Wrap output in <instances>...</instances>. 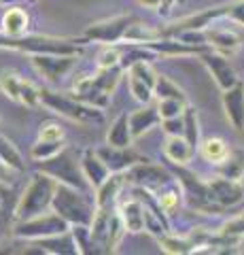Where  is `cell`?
I'll list each match as a JSON object with an SVG mask.
<instances>
[{
    "mask_svg": "<svg viewBox=\"0 0 244 255\" xmlns=\"http://www.w3.org/2000/svg\"><path fill=\"white\" fill-rule=\"evenodd\" d=\"M79 159H81V168H83L85 179L89 181V185L93 189H96L98 185H102V183L106 181L108 174H111L108 166L104 164V159L98 155L96 149H85Z\"/></svg>",
    "mask_w": 244,
    "mask_h": 255,
    "instance_id": "cell-19",
    "label": "cell"
},
{
    "mask_svg": "<svg viewBox=\"0 0 244 255\" xmlns=\"http://www.w3.org/2000/svg\"><path fill=\"white\" fill-rule=\"evenodd\" d=\"M157 198V204H160V209L163 211L170 217V215H174L180 206V189L178 187H168V189H162L160 194H155Z\"/></svg>",
    "mask_w": 244,
    "mask_h": 255,
    "instance_id": "cell-33",
    "label": "cell"
},
{
    "mask_svg": "<svg viewBox=\"0 0 244 255\" xmlns=\"http://www.w3.org/2000/svg\"><path fill=\"white\" fill-rule=\"evenodd\" d=\"M242 215H244V211H242Z\"/></svg>",
    "mask_w": 244,
    "mask_h": 255,
    "instance_id": "cell-48",
    "label": "cell"
},
{
    "mask_svg": "<svg viewBox=\"0 0 244 255\" xmlns=\"http://www.w3.org/2000/svg\"><path fill=\"white\" fill-rule=\"evenodd\" d=\"M155 83L157 73L153 70L151 62L145 60L143 55L128 64V85L134 100L140 105H149L155 98Z\"/></svg>",
    "mask_w": 244,
    "mask_h": 255,
    "instance_id": "cell-7",
    "label": "cell"
},
{
    "mask_svg": "<svg viewBox=\"0 0 244 255\" xmlns=\"http://www.w3.org/2000/svg\"><path fill=\"white\" fill-rule=\"evenodd\" d=\"M193 153H195V147L185 136H166V142H163V155H166L172 164L187 166L193 159Z\"/></svg>",
    "mask_w": 244,
    "mask_h": 255,
    "instance_id": "cell-21",
    "label": "cell"
},
{
    "mask_svg": "<svg viewBox=\"0 0 244 255\" xmlns=\"http://www.w3.org/2000/svg\"><path fill=\"white\" fill-rule=\"evenodd\" d=\"M68 230H70V223L51 209V211L36 215V217L15 221L11 234H13V238H17V241L34 243V241H43V238H49V236L64 234Z\"/></svg>",
    "mask_w": 244,
    "mask_h": 255,
    "instance_id": "cell-6",
    "label": "cell"
},
{
    "mask_svg": "<svg viewBox=\"0 0 244 255\" xmlns=\"http://www.w3.org/2000/svg\"><path fill=\"white\" fill-rule=\"evenodd\" d=\"M206 45L210 49H215L219 53L227 55V58H232L240 51V45H242V38L236 34L234 30L230 28H206Z\"/></svg>",
    "mask_w": 244,
    "mask_h": 255,
    "instance_id": "cell-17",
    "label": "cell"
},
{
    "mask_svg": "<svg viewBox=\"0 0 244 255\" xmlns=\"http://www.w3.org/2000/svg\"><path fill=\"white\" fill-rule=\"evenodd\" d=\"M0 209H2V198H0Z\"/></svg>",
    "mask_w": 244,
    "mask_h": 255,
    "instance_id": "cell-46",
    "label": "cell"
},
{
    "mask_svg": "<svg viewBox=\"0 0 244 255\" xmlns=\"http://www.w3.org/2000/svg\"><path fill=\"white\" fill-rule=\"evenodd\" d=\"M208 189L212 194V200H215L221 209H230L236 206L238 202H242L244 198V185L242 181L236 179H227V177H215L212 181H208Z\"/></svg>",
    "mask_w": 244,
    "mask_h": 255,
    "instance_id": "cell-11",
    "label": "cell"
},
{
    "mask_svg": "<svg viewBox=\"0 0 244 255\" xmlns=\"http://www.w3.org/2000/svg\"><path fill=\"white\" fill-rule=\"evenodd\" d=\"M79 55H58V53H41V55H30V62L38 75L49 85H58L73 73L77 66Z\"/></svg>",
    "mask_w": 244,
    "mask_h": 255,
    "instance_id": "cell-9",
    "label": "cell"
},
{
    "mask_svg": "<svg viewBox=\"0 0 244 255\" xmlns=\"http://www.w3.org/2000/svg\"><path fill=\"white\" fill-rule=\"evenodd\" d=\"M187 105H189V100H183V98H160L155 107H157V111H160L162 119H170V117L183 115Z\"/></svg>",
    "mask_w": 244,
    "mask_h": 255,
    "instance_id": "cell-34",
    "label": "cell"
},
{
    "mask_svg": "<svg viewBox=\"0 0 244 255\" xmlns=\"http://www.w3.org/2000/svg\"><path fill=\"white\" fill-rule=\"evenodd\" d=\"M117 213L121 215L123 226L128 232L138 234L145 232V202L138 196H132L128 200L117 204Z\"/></svg>",
    "mask_w": 244,
    "mask_h": 255,
    "instance_id": "cell-18",
    "label": "cell"
},
{
    "mask_svg": "<svg viewBox=\"0 0 244 255\" xmlns=\"http://www.w3.org/2000/svg\"><path fill=\"white\" fill-rule=\"evenodd\" d=\"M28 23H30V17L28 13L19 9V6H9L2 15V32L9 36H19V34H26L28 32Z\"/></svg>",
    "mask_w": 244,
    "mask_h": 255,
    "instance_id": "cell-25",
    "label": "cell"
},
{
    "mask_svg": "<svg viewBox=\"0 0 244 255\" xmlns=\"http://www.w3.org/2000/svg\"><path fill=\"white\" fill-rule=\"evenodd\" d=\"M0 162L6 164L13 172H26V162L23 155L19 153V149L13 145V140H9L0 132Z\"/></svg>",
    "mask_w": 244,
    "mask_h": 255,
    "instance_id": "cell-27",
    "label": "cell"
},
{
    "mask_svg": "<svg viewBox=\"0 0 244 255\" xmlns=\"http://www.w3.org/2000/svg\"><path fill=\"white\" fill-rule=\"evenodd\" d=\"M41 105L77 124H102L104 122L102 109L85 105V102L77 100L75 96L53 92L51 87H41Z\"/></svg>",
    "mask_w": 244,
    "mask_h": 255,
    "instance_id": "cell-4",
    "label": "cell"
},
{
    "mask_svg": "<svg viewBox=\"0 0 244 255\" xmlns=\"http://www.w3.org/2000/svg\"><path fill=\"white\" fill-rule=\"evenodd\" d=\"M157 245H160V249L168 255H189V253H195V245L189 236H183L178 238L174 234H163L157 238Z\"/></svg>",
    "mask_w": 244,
    "mask_h": 255,
    "instance_id": "cell-26",
    "label": "cell"
},
{
    "mask_svg": "<svg viewBox=\"0 0 244 255\" xmlns=\"http://www.w3.org/2000/svg\"><path fill=\"white\" fill-rule=\"evenodd\" d=\"M38 138L43 140H62L64 138V128L56 122H45L38 130Z\"/></svg>",
    "mask_w": 244,
    "mask_h": 255,
    "instance_id": "cell-40",
    "label": "cell"
},
{
    "mask_svg": "<svg viewBox=\"0 0 244 255\" xmlns=\"http://www.w3.org/2000/svg\"><path fill=\"white\" fill-rule=\"evenodd\" d=\"M219 232H221L225 238H230V241L238 247L242 243V238H244V215L240 213L238 217H232L230 221H225Z\"/></svg>",
    "mask_w": 244,
    "mask_h": 255,
    "instance_id": "cell-37",
    "label": "cell"
},
{
    "mask_svg": "<svg viewBox=\"0 0 244 255\" xmlns=\"http://www.w3.org/2000/svg\"><path fill=\"white\" fill-rule=\"evenodd\" d=\"M85 38H64V36H43V34H19L9 36L0 32V49H11L26 55L58 53V55H81Z\"/></svg>",
    "mask_w": 244,
    "mask_h": 255,
    "instance_id": "cell-1",
    "label": "cell"
},
{
    "mask_svg": "<svg viewBox=\"0 0 244 255\" xmlns=\"http://www.w3.org/2000/svg\"><path fill=\"white\" fill-rule=\"evenodd\" d=\"M225 19H230V21H234V23H240V26H244V0H240V2L227 4Z\"/></svg>",
    "mask_w": 244,
    "mask_h": 255,
    "instance_id": "cell-42",
    "label": "cell"
},
{
    "mask_svg": "<svg viewBox=\"0 0 244 255\" xmlns=\"http://www.w3.org/2000/svg\"><path fill=\"white\" fill-rule=\"evenodd\" d=\"M106 142L113 147H132L134 136L130 130V117L125 113H121L111 124V128H108V132H106Z\"/></svg>",
    "mask_w": 244,
    "mask_h": 255,
    "instance_id": "cell-24",
    "label": "cell"
},
{
    "mask_svg": "<svg viewBox=\"0 0 244 255\" xmlns=\"http://www.w3.org/2000/svg\"><path fill=\"white\" fill-rule=\"evenodd\" d=\"M183 122H185L183 136L191 142L195 149H198L200 147V119H198V111L187 105L185 113H183Z\"/></svg>",
    "mask_w": 244,
    "mask_h": 255,
    "instance_id": "cell-31",
    "label": "cell"
},
{
    "mask_svg": "<svg viewBox=\"0 0 244 255\" xmlns=\"http://www.w3.org/2000/svg\"><path fill=\"white\" fill-rule=\"evenodd\" d=\"M19 105L28 107V109H34V107L41 105V87H36L34 83H30L23 79L21 92H19Z\"/></svg>",
    "mask_w": 244,
    "mask_h": 255,
    "instance_id": "cell-38",
    "label": "cell"
},
{
    "mask_svg": "<svg viewBox=\"0 0 244 255\" xmlns=\"http://www.w3.org/2000/svg\"><path fill=\"white\" fill-rule=\"evenodd\" d=\"M51 209L60 217H64L70 226H91L98 206L91 191H83V189L58 183Z\"/></svg>",
    "mask_w": 244,
    "mask_h": 255,
    "instance_id": "cell-2",
    "label": "cell"
},
{
    "mask_svg": "<svg viewBox=\"0 0 244 255\" xmlns=\"http://www.w3.org/2000/svg\"><path fill=\"white\" fill-rule=\"evenodd\" d=\"M225 117L236 132H244V83H236L221 96Z\"/></svg>",
    "mask_w": 244,
    "mask_h": 255,
    "instance_id": "cell-14",
    "label": "cell"
},
{
    "mask_svg": "<svg viewBox=\"0 0 244 255\" xmlns=\"http://www.w3.org/2000/svg\"><path fill=\"white\" fill-rule=\"evenodd\" d=\"M128 174V179H132L136 183L138 187H147V189H155V187H162L170 183V174L162 168V166H155V164H149V159L145 162H138L136 166H132V168L125 172Z\"/></svg>",
    "mask_w": 244,
    "mask_h": 255,
    "instance_id": "cell-13",
    "label": "cell"
},
{
    "mask_svg": "<svg viewBox=\"0 0 244 255\" xmlns=\"http://www.w3.org/2000/svg\"><path fill=\"white\" fill-rule=\"evenodd\" d=\"M200 155L206 159V162H210V164H215V166H219L223 162V159L230 155V145L223 140V138H206L204 142H200Z\"/></svg>",
    "mask_w": 244,
    "mask_h": 255,
    "instance_id": "cell-28",
    "label": "cell"
},
{
    "mask_svg": "<svg viewBox=\"0 0 244 255\" xmlns=\"http://www.w3.org/2000/svg\"><path fill=\"white\" fill-rule=\"evenodd\" d=\"M217 172L221 174V177L240 181L244 177V149L230 151V155H227L223 162L217 166Z\"/></svg>",
    "mask_w": 244,
    "mask_h": 255,
    "instance_id": "cell-29",
    "label": "cell"
},
{
    "mask_svg": "<svg viewBox=\"0 0 244 255\" xmlns=\"http://www.w3.org/2000/svg\"><path fill=\"white\" fill-rule=\"evenodd\" d=\"M198 58H200V62L204 64V66H206V70L210 73V77L215 79V83L219 85L221 92L230 90V87H234L240 81L238 73H236V68L232 66V62H230L227 55L219 53L215 49H206V51H202Z\"/></svg>",
    "mask_w": 244,
    "mask_h": 255,
    "instance_id": "cell-10",
    "label": "cell"
},
{
    "mask_svg": "<svg viewBox=\"0 0 244 255\" xmlns=\"http://www.w3.org/2000/svg\"><path fill=\"white\" fill-rule=\"evenodd\" d=\"M15 2H19V0H0V4L2 6H13Z\"/></svg>",
    "mask_w": 244,
    "mask_h": 255,
    "instance_id": "cell-45",
    "label": "cell"
},
{
    "mask_svg": "<svg viewBox=\"0 0 244 255\" xmlns=\"http://www.w3.org/2000/svg\"><path fill=\"white\" fill-rule=\"evenodd\" d=\"M56 187H58L56 179H51L49 174L36 170L32 174V179H30V183L26 185V189L21 191L17 204H15L13 219L23 221V219L36 217V215H41L45 211H51Z\"/></svg>",
    "mask_w": 244,
    "mask_h": 255,
    "instance_id": "cell-3",
    "label": "cell"
},
{
    "mask_svg": "<svg viewBox=\"0 0 244 255\" xmlns=\"http://www.w3.org/2000/svg\"><path fill=\"white\" fill-rule=\"evenodd\" d=\"M11 177H13V170H11L6 164L0 162V183H9Z\"/></svg>",
    "mask_w": 244,
    "mask_h": 255,
    "instance_id": "cell-43",
    "label": "cell"
},
{
    "mask_svg": "<svg viewBox=\"0 0 244 255\" xmlns=\"http://www.w3.org/2000/svg\"><path fill=\"white\" fill-rule=\"evenodd\" d=\"M145 9H160L162 6V0H138Z\"/></svg>",
    "mask_w": 244,
    "mask_h": 255,
    "instance_id": "cell-44",
    "label": "cell"
},
{
    "mask_svg": "<svg viewBox=\"0 0 244 255\" xmlns=\"http://www.w3.org/2000/svg\"><path fill=\"white\" fill-rule=\"evenodd\" d=\"M32 245L38 247L43 253H51V255H75V253H79L70 230L64 232V234H58V236H49V238H43V241H34Z\"/></svg>",
    "mask_w": 244,
    "mask_h": 255,
    "instance_id": "cell-22",
    "label": "cell"
},
{
    "mask_svg": "<svg viewBox=\"0 0 244 255\" xmlns=\"http://www.w3.org/2000/svg\"><path fill=\"white\" fill-rule=\"evenodd\" d=\"M21 83H23V77L15 75V73H9V70H4V73L0 75V92H2L9 100L17 102V105H19Z\"/></svg>",
    "mask_w": 244,
    "mask_h": 255,
    "instance_id": "cell-32",
    "label": "cell"
},
{
    "mask_svg": "<svg viewBox=\"0 0 244 255\" xmlns=\"http://www.w3.org/2000/svg\"><path fill=\"white\" fill-rule=\"evenodd\" d=\"M155 98H183L187 100L185 92L172 81V79L163 77V75H157V83H155Z\"/></svg>",
    "mask_w": 244,
    "mask_h": 255,
    "instance_id": "cell-35",
    "label": "cell"
},
{
    "mask_svg": "<svg viewBox=\"0 0 244 255\" xmlns=\"http://www.w3.org/2000/svg\"><path fill=\"white\" fill-rule=\"evenodd\" d=\"M128 117H130V130H132L134 140L140 138V136H145L149 130H153L155 126L162 124L160 111H157V107H153L151 102H149V105H143L140 109H136Z\"/></svg>",
    "mask_w": 244,
    "mask_h": 255,
    "instance_id": "cell-20",
    "label": "cell"
},
{
    "mask_svg": "<svg viewBox=\"0 0 244 255\" xmlns=\"http://www.w3.org/2000/svg\"><path fill=\"white\" fill-rule=\"evenodd\" d=\"M73 96L77 100L85 102V105L102 109V111H104L108 107V102H111V94L100 90L98 83L93 81V77H79L73 85Z\"/></svg>",
    "mask_w": 244,
    "mask_h": 255,
    "instance_id": "cell-15",
    "label": "cell"
},
{
    "mask_svg": "<svg viewBox=\"0 0 244 255\" xmlns=\"http://www.w3.org/2000/svg\"><path fill=\"white\" fill-rule=\"evenodd\" d=\"M26 2H36V0H26Z\"/></svg>",
    "mask_w": 244,
    "mask_h": 255,
    "instance_id": "cell-47",
    "label": "cell"
},
{
    "mask_svg": "<svg viewBox=\"0 0 244 255\" xmlns=\"http://www.w3.org/2000/svg\"><path fill=\"white\" fill-rule=\"evenodd\" d=\"M128 183V174L125 172H111L106 177V181L93 189V198H96V206L98 209H113L119 200L121 189Z\"/></svg>",
    "mask_w": 244,
    "mask_h": 255,
    "instance_id": "cell-16",
    "label": "cell"
},
{
    "mask_svg": "<svg viewBox=\"0 0 244 255\" xmlns=\"http://www.w3.org/2000/svg\"><path fill=\"white\" fill-rule=\"evenodd\" d=\"M115 66H121V53L119 49H115V45H106L98 53V68H115Z\"/></svg>",
    "mask_w": 244,
    "mask_h": 255,
    "instance_id": "cell-39",
    "label": "cell"
},
{
    "mask_svg": "<svg viewBox=\"0 0 244 255\" xmlns=\"http://www.w3.org/2000/svg\"><path fill=\"white\" fill-rule=\"evenodd\" d=\"M70 234L73 241L79 249V255L85 253H93V245H91V226H70Z\"/></svg>",
    "mask_w": 244,
    "mask_h": 255,
    "instance_id": "cell-36",
    "label": "cell"
},
{
    "mask_svg": "<svg viewBox=\"0 0 244 255\" xmlns=\"http://www.w3.org/2000/svg\"><path fill=\"white\" fill-rule=\"evenodd\" d=\"M132 15H115V17L102 19L96 23H89L83 32V38L87 43H102V45H117L123 43L125 32L132 26Z\"/></svg>",
    "mask_w": 244,
    "mask_h": 255,
    "instance_id": "cell-8",
    "label": "cell"
},
{
    "mask_svg": "<svg viewBox=\"0 0 244 255\" xmlns=\"http://www.w3.org/2000/svg\"><path fill=\"white\" fill-rule=\"evenodd\" d=\"M162 130L166 136H183V130H185V122H183V115L180 117H170V119H162Z\"/></svg>",
    "mask_w": 244,
    "mask_h": 255,
    "instance_id": "cell-41",
    "label": "cell"
},
{
    "mask_svg": "<svg viewBox=\"0 0 244 255\" xmlns=\"http://www.w3.org/2000/svg\"><path fill=\"white\" fill-rule=\"evenodd\" d=\"M36 170L49 174L51 179H56L62 185H70V187L91 191L93 194V187L89 185V181L85 179V174H83L81 159H77L68 147L64 151H60L58 155L45 159V162H36Z\"/></svg>",
    "mask_w": 244,
    "mask_h": 255,
    "instance_id": "cell-5",
    "label": "cell"
},
{
    "mask_svg": "<svg viewBox=\"0 0 244 255\" xmlns=\"http://www.w3.org/2000/svg\"><path fill=\"white\" fill-rule=\"evenodd\" d=\"M98 155L104 159V164L108 166L111 172H128L132 166H136L138 162H145L147 157L138 155L132 147H113V145H106L96 149Z\"/></svg>",
    "mask_w": 244,
    "mask_h": 255,
    "instance_id": "cell-12",
    "label": "cell"
},
{
    "mask_svg": "<svg viewBox=\"0 0 244 255\" xmlns=\"http://www.w3.org/2000/svg\"><path fill=\"white\" fill-rule=\"evenodd\" d=\"M162 36H163L162 30H157L153 26H149V23H143V21L134 19L132 26L128 28V32H125L123 43H130V45L140 47V45L153 43V41H157V38H162Z\"/></svg>",
    "mask_w": 244,
    "mask_h": 255,
    "instance_id": "cell-23",
    "label": "cell"
},
{
    "mask_svg": "<svg viewBox=\"0 0 244 255\" xmlns=\"http://www.w3.org/2000/svg\"><path fill=\"white\" fill-rule=\"evenodd\" d=\"M66 149V140L62 138V140H43V138H38L32 149H30V157L34 159V162H45V159H49L53 155H58L60 151H64Z\"/></svg>",
    "mask_w": 244,
    "mask_h": 255,
    "instance_id": "cell-30",
    "label": "cell"
}]
</instances>
